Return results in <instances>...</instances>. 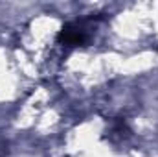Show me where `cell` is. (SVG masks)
<instances>
[{
	"instance_id": "1",
	"label": "cell",
	"mask_w": 158,
	"mask_h": 157,
	"mask_svg": "<svg viewBox=\"0 0 158 157\" xmlns=\"http://www.w3.org/2000/svg\"><path fill=\"white\" fill-rule=\"evenodd\" d=\"M57 39H59V43H63V44L77 46V44H83L86 37H85V34H83V30H81L79 26H76V24H66V26H63V30L59 32Z\"/></svg>"
}]
</instances>
